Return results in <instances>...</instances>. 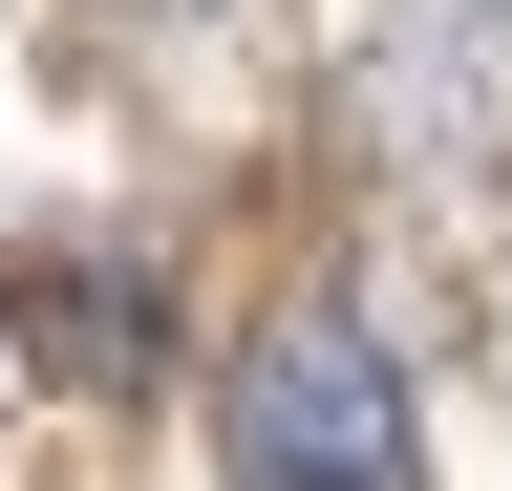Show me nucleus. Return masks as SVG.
Masks as SVG:
<instances>
[{"mask_svg":"<svg viewBox=\"0 0 512 491\" xmlns=\"http://www.w3.org/2000/svg\"><path fill=\"white\" fill-rule=\"evenodd\" d=\"M235 491H427V427H406V363H384L342 299L235 342V406H214Z\"/></svg>","mask_w":512,"mask_h":491,"instance_id":"1","label":"nucleus"},{"mask_svg":"<svg viewBox=\"0 0 512 491\" xmlns=\"http://www.w3.org/2000/svg\"><path fill=\"white\" fill-rule=\"evenodd\" d=\"M43 363H86V385H128V363H150V342H128V278H107V257H64V278H43Z\"/></svg>","mask_w":512,"mask_h":491,"instance_id":"2","label":"nucleus"}]
</instances>
